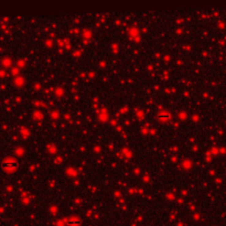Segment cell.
Instances as JSON below:
<instances>
[{"instance_id":"obj_1","label":"cell","mask_w":226,"mask_h":226,"mask_svg":"<svg viewBox=\"0 0 226 226\" xmlns=\"http://www.w3.org/2000/svg\"><path fill=\"white\" fill-rule=\"evenodd\" d=\"M2 165H3V169H5V170L12 171V170H14V169L17 168L18 163H17L16 160L12 159V158H8V159H6L5 161H3Z\"/></svg>"}]
</instances>
